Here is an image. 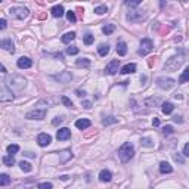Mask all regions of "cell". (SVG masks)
I'll use <instances>...</instances> for the list:
<instances>
[{
    "label": "cell",
    "mask_w": 189,
    "mask_h": 189,
    "mask_svg": "<svg viewBox=\"0 0 189 189\" xmlns=\"http://www.w3.org/2000/svg\"><path fill=\"white\" fill-rule=\"evenodd\" d=\"M53 188V185L49 183V182H45V183H40L39 186H37V189H52Z\"/></svg>",
    "instance_id": "cell-39"
},
{
    "label": "cell",
    "mask_w": 189,
    "mask_h": 189,
    "mask_svg": "<svg viewBox=\"0 0 189 189\" xmlns=\"http://www.w3.org/2000/svg\"><path fill=\"white\" fill-rule=\"evenodd\" d=\"M102 31H104V34L109 36V34H112L115 31V25H114V24H108V25H105V27L102 28Z\"/></svg>",
    "instance_id": "cell-29"
},
{
    "label": "cell",
    "mask_w": 189,
    "mask_h": 189,
    "mask_svg": "<svg viewBox=\"0 0 189 189\" xmlns=\"http://www.w3.org/2000/svg\"><path fill=\"white\" fill-rule=\"evenodd\" d=\"M6 24H7V22H6V19H5V18H2V19H0V30H5Z\"/></svg>",
    "instance_id": "cell-46"
},
{
    "label": "cell",
    "mask_w": 189,
    "mask_h": 189,
    "mask_svg": "<svg viewBox=\"0 0 189 189\" xmlns=\"http://www.w3.org/2000/svg\"><path fill=\"white\" fill-rule=\"evenodd\" d=\"M134 155V148H133V145L132 143H124L118 149V158H120V161L121 162H128L132 158H133Z\"/></svg>",
    "instance_id": "cell-1"
},
{
    "label": "cell",
    "mask_w": 189,
    "mask_h": 189,
    "mask_svg": "<svg viewBox=\"0 0 189 189\" xmlns=\"http://www.w3.org/2000/svg\"><path fill=\"white\" fill-rule=\"evenodd\" d=\"M67 18H68V21H70V22H75V21H77V18H75V13H74L72 11L67 12Z\"/></svg>",
    "instance_id": "cell-37"
},
{
    "label": "cell",
    "mask_w": 189,
    "mask_h": 189,
    "mask_svg": "<svg viewBox=\"0 0 189 189\" xmlns=\"http://www.w3.org/2000/svg\"><path fill=\"white\" fill-rule=\"evenodd\" d=\"M117 53L120 56H124L126 53H127V45L124 43V41H120L117 45Z\"/></svg>",
    "instance_id": "cell-22"
},
{
    "label": "cell",
    "mask_w": 189,
    "mask_h": 189,
    "mask_svg": "<svg viewBox=\"0 0 189 189\" xmlns=\"http://www.w3.org/2000/svg\"><path fill=\"white\" fill-rule=\"evenodd\" d=\"M24 155L28 157V158H36V154H33V152H25Z\"/></svg>",
    "instance_id": "cell-51"
},
{
    "label": "cell",
    "mask_w": 189,
    "mask_h": 189,
    "mask_svg": "<svg viewBox=\"0 0 189 189\" xmlns=\"http://www.w3.org/2000/svg\"><path fill=\"white\" fill-rule=\"evenodd\" d=\"M118 67H120V59H112L108 65H106L105 71L109 74V75H114L118 72Z\"/></svg>",
    "instance_id": "cell-9"
},
{
    "label": "cell",
    "mask_w": 189,
    "mask_h": 189,
    "mask_svg": "<svg viewBox=\"0 0 189 189\" xmlns=\"http://www.w3.org/2000/svg\"><path fill=\"white\" fill-rule=\"evenodd\" d=\"M17 65H18V68H21V70H27V68H30L33 65V61H31L30 58H27V56H22V58L18 59Z\"/></svg>",
    "instance_id": "cell-13"
},
{
    "label": "cell",
    "mask_w": 189,
    "mask_h": 189,
    "mask_svg": "<svg viewBox=\"0 0 189 189\" xmlns=\"http://www.w3.org/2000/svg\"><path fill=\"white\" fill-rule=\"evenodd\" d=\"M182 64H183V56L177 55V56H173V58H170V59L166 62L164 68H166L167 71H177V68L180 67Z\"/></svg>",
    "instance_id": "cell-3"
},
{
    "label": "cell",
    "mask_w": 189,
    "mask_h": 189,
    "mask_svg": "<svg viewBox=\"0 0 189 189\" xmlns=\"http://www.w3.org/2000/svg\"><path fill=\"white\" fill-rule=\"evenodd\" d=\"M99 179H100V182H111V179H112L111 172L109 170H102L99 173Z\"/></svg>",
    "instance_id": "cell-16"
},
{
    "label": "cell",
    "mask_w": 189,
    "mask_h": 189,
    "mask_svg": "<svg viewBox=\"0 0 189 189\" xmlns=\"http://www.w3.org/2000/svg\"><path fill=\"white\" fill-rule=\"evenodd\" d=\"M75 39V33L74 31H71V33H67V34H64L62 36V43H65V45H68V43H71L72 40Z\"/></svg>",
    "instance_id": "cell-21"
},
{
    "label": "cell",
    "mask_w": 189,
    "mask_h": 189,
    "mask_svg": "<svg viewBox=\"0 0 189 189\" xmlns=\"http://www.w3.org/2000/svg\"><path fill=\"white\" fill-rule=\"evenodd\" d=\"M98 52H99L100 56H106L109 53V46L105 45V43H102V45H99V47H98Z\"/></svg>",
    "instance_id": "cell-25"
},
{
    "label": "cell",
    "mask_w": 189,
    "mask_h": 189,
    "mask_svg": "<svg viewBox=\"0 0 189 189\" xmlns=\"http://www.w3.org/2000/svg\"><path fill=\"white\" fill-rule=\"evenodd\" d=\"M9 183H11V177L7 174H2L0 176V185L2 186H6V185H9Z\"/></svg>",
    "instance_id": "cell-31"
},
{
    "label": "cell",
    "mask_w": 189,
    "mask_h": 189,
    "mask_svg": "<svg viewBox=\"0 0 189 189\" xmlns=\"http://www.w3.org/2000/svg\"><path fill=\"white\" fill-rule=\"evenodd\" d=\"M56 138H58V140H68L70 138H71V130L67 127H62L58 130V133H56Z\"/></svg>",
    "instance_id": "cell-11"
},
{
    "label": "cell",
    "mask_w": 189,
    "mask_h": 189,
    "mask_svg": "<svg viewBox=\"0 0 189 189\" xmlns=\"http://www.w3.org/2000/svg\"><path fill=\"white\" fill-rule=\"evenodd\" d=\"M62 121H64V118L62 117H55L53 120H52V124H53V126H59Z\"/></svg>",
    "instance_id": "cell-43"
},
{
    "label": "cell",
    "mask_w": 189,
    "mask_h": 189,
    "mask_svg": "<svg viewBox=\"0 0 189 189\" xmlns=\"http://www.w3.org/2000/svg\"><path fill=\"white\" fill-rule=\"evenodd\" d=\"M75 126H77V128H80V130H84V128H89L90 126H92V123H90V120H87V118H80V120L75 121Z\"/></svg>",
    "instance_id": "cell-15"
},
{
    "label": "cell",
    "mask_w": 189,
    "mask_h": 189,
    "mask_svg": "<svg viewBox=\"0 0 189 189\" xmlns=\"http://www.w3.org/2000/svg\"><path fill=\"white\" fill-rule=\"evenodd\" d=\"M183 154H185V157H189V143L185 145V148H183Z\"/></svg>",
    "instance_id": "cell-47"
},
{
    "label": "cell",
    "mask_w": 189,
    "mask_h": 189,
    "mask_svg": "<svg viewBox=\"0 0 189 189\" xmlns=\"http://www.w3.org/2000/svg\"><path fill=\"white\" fill-rule=\"evenodd\" d=\"M70 158H72V154H71V151H68V149H65V151H62L61 154H59V161L64 164V162H67Z\"/></svg>",
    "instance_id": "cell-18"
},
{
    "label": "cell",
    "mask_w": 189,
    "mask_h": 189,
    "mask_svg": "<svg viewBox=\"0 0 189 189\" xmlns=\"http://www.w3.org/2000/svg\"><path fill=\"white\" fill-rule=\"evenodd\" d=\"M46 114H47L46 109H34V111L27 112L25 118H28V120H43L46 117Z\"/></svg>",
    "instance_id": "cell-6"
},
{
    "label": "cell",
    "mask_w": 189,
    "mask_h": 189,
    "mask_svg": "<svg viewBox=\"0 0 189 189\" xmlns=\"http://www.w3.org/2000/svg\"><path fill=\"white\" fill-rule=\"evenodd\" d=\"M140 5V0H133V2H126V6H128V7H136V6Z\"/></svg>",
    "instance_id": "cell-40"
},
{
    "label": "cell",
    "mask_w": 189,
    "mask_h": 189,
    "mask_svg": "<svg viewBox=\"0 0 189 189\" xmlns=\"http://www.w3.org/2000/svg\"><path fill=\"white\" fill-rule=\"evenodd\" d=\"M127 19L130 22H139L142 19H145V13H142L140 11H133L127 13Z\"/></svg>",
    "instance_id": "cell-10"
},
{
    "label": "cell",
    "mask_w": 189,
    "mask_h": 189,
    "mask_svg": "<svg viewBox=\"0 0 189 189\" xmlns=\"http://www.w3.org/2000/svg\"><path fill=\"white\" fill-rule=\"evenodd\" d=\"M189 81V67L185 70L183 72H182V75L179 77V83L180 84H183V83H188Z\"/></svg>",
    "instance_id": "cell-26"
},
{
    "label": "cell",
    "mask_w": 189,
    "mask_h": 189,
    "mask_svg": "<svg viewBox=\"0 0 189 189\" xmlns=\"http://www.w3.org/2000/svg\"><path fill=\"white\" fill-rule=\"evenodd\" d=\"M0 46L3 47L5 50H7V52H11V53H13L15 52V45H13V41H12L11 39H5L2 40V43H0Z\"/></svg>",
    "instance_id": "cell-14"
},
{
    "label": "cell",
    "mask_w": 189,
    "mask_h": 189,
    "mask_svg": "<svg viewBox=\"0 0 189 189\" xmlns=\"http://www.w3.org/2000/svg\"><path fill=\"white\" fill-rule=\"evenodd\" d=\"M2 72H3V74H6V72H7V71H6V68H5V65H2Z\"/></svg>",
    "instance_id": "cell-53"
},
{
    "label": "cell",
    "mask_w": 189,
    "mask_h": 189,
    "mask_svg": "<svg viewBox=\"0 0 189 189\" xmlns=\"http://www.w3.org/2000/svg\"><path fill=\"white\" fill-rule=\"evenodd\" d=\"M52 15H53V17L55 18H61L62 15H64V7H62L61 5H58V6H53V7H52Z\"/></svg>",
    "instance_id": "cell-19"
},
{
    "label": "cell",
    "mask_w": 189,
    "mask_h": 189,
    "mask_svg": "<svg viewBox=\"0 0 189 189\" xmlns=\"http://www.w3.org/2000/svg\"><path fill=\"white\" fill-rule=\"evenodd\" d=\"M18 151H19V146H18V145H9V146H7V152H9V155H15Z\"/></svg>",
    "instance_id": "cell-32"
},
{
    "label": "cell",
    "mask_w": 189,
    "mask_h": 189,
    "mask_svg": "<svg viewBox=\"0 0 189 189\" xmlns=\"http://www.w3.org/2000/svg\"><path fill=\"white\" fill-rule=\"evenodd\" d=\"M19 167H21V170H22V172H25V173H30L31 170H33V166H31L30 162L24 161V160L19 162Z\"/></svg>",
    "instance_id": "cell-28"
},
{
    "label": "cell",
    "mask_w": 189,
    "mask_h": 189,
    "mask_svg": "<svg viewBox=\"0 0 189 189\" xmlns=\"http://www.w3.org/2000/svg\"><path fill=\"white\" fill-rule=\"evenodd\" d=\"M77 67L89 68V67H90V61L87 59V58H81V59H77Z\"/></svg>",
    "instance_id": "cell-30"
},
{
    "label": "cell",
    "mask_w": 189,
    "mask_h": 189,
    "mask_svg": "<svg viewBox=\"0 0 189 189\" xmlns=\"http://www.w3.org/2000/svg\"><path fill=\"white\" fill-rule=\"evenodd\" d=\"M140 143L143 145V146H152V142H151V139H148V138H143V139L140 140Z\"/></svg>",
    "instance_id": "cell-42"
},
{
    "label": "cell",
    "mask_w": 189,
    "mask_h": 189,
    "mask_svg": "<svg viewBox=\"0 0 189 189\" xmlns=\"http://www.w3.org/2000/svg\"><path fill=\"white\" fill-rule=\"evenodd\" d=\"M160 172H161V173H164V174H166V173H172V172H173V167L170 166L168 162L162 161L161 164H160Z\"/></svg>",
    "instance_id": "cell-24"
},
{
    "label": "cell",
    "mask_w": 189,
    "mask_h": 189,
    "mask_svg": "<svg viewBox=\"0 0 189 189\" xmlns=\"http://www.w3.org/2000/svg\"><path fill=\"white\" fill-rule=\"evenodd\" d=\"M9 87H15V89H22L24 86H25V80H24L22 77H18V75H15L13 78H11L9 80V83H6Z\"/></svg>",
    "instance_id": "cell-7"
},
{
    "label": "cell",
    "mask_w": 189,
    "mask_h": 189,
    "mask_svg": "<svg viewBox=\"0 0 189 189\" xmlns=\"http://www.w3.org/2000/svg\"><path fill=\"white\" fill-rule=\"evenodd\" d=\"M174 160H176L177 162H180V164H183V158L179 155V154H176V155H174Z\"/></svg>",
    "instance_id": "cell-48"
},
{
    "label": "cell",
    "mask_w": 189,
    "mask_h": 189,
    "mask_svg": "<svg viewBox=\"0 0 189 189\" xmlns=\"http://www.w3.org/2000/svg\"><path fill=\"white\" fill-rule=\"evenodd\" d=\"M172 133H173L172 126H166V127L162 128V134H164V136H168V134H172Z\"/></svg>",
    "instance_id": "cell-41"
},
{
    "label": "cell",
    "mask_w": 189,
    "mask_h": 189,
    "mask_svg": "<svg viewBox=\"0 0 189 189\" xmlns=\"http://www.w3.org/2000/svg\"><path fill=\"white\" fill-rule=\"evenodd\" d=\"M174 84H176V81H174L173 78H168V77L157 78V86H158L160 89H162V90L172 89V87H174Z\"/></svg>",
    "instance_id": "cell-4"
},
{
    "label": "cell",
    "mask_w": 189,
    "mask_h": 189,
    "mask_svg": "<svg viewBox=\"0 0 189 189\" xmlns=\"http://www.w3.org/2000/svg\"><path fill=\"white\" fill-rule=\"evenodd\" d=\"M53 78H55L56 81H59V83H70L72 78V74L70 71H62L59 72V74H56V75H53Z\"/></svg>",
    "instance_id": "cell-8"
},
{
    "label": "cell",
    "mask_w": 189,
    "mask_h": 189,
    "mask_svg": "<svg viewBox=\"0 0 189 189\" xmlns=\"http://www.w3.org/2000/svg\"><path fill=\"white\" fill-rule=\"evenodd\" d=\"M173 120H174V121H179V123H182V118H180V117H177V115H174V117H173Z\"/></svg>",
    "instance_id": "cell-52"
},
{
    "label": "cell",
    "mask_w": 189,
    "mask_h": 189,
    "mask_svg": "<svg viewBox=\"0 0 189 189\" xmlns=\"http://www.w3.org/2000/svg\"><path fill=\"white\" fill-rule=\"evenodd\" d=\"M118 120L115 117H108V118H105V120H104V126H109V124H114V123H117Z\"/></svg>",
    "instance_id": "cell-35"
},
{
    "label": "cell",
    "mask_w": 189,
    "mask_h": 189,
    "mask_svg": "<svg viewBox=\"0 0 189 189\" xmlns=\"http://www.w3.org/2000/svg\"><path fill=\"white\" fill-rule=\"evenodd\" d=\"M2 161H3V164L5 166H13L15 164V158H13V155H5L3 158H2Z\"/></svg>",
    "instance_id": "cell-27"
},
{
    "label": "cell",
    "mask_w": 189,
    "mask_h": 189,
    "mask_svg": "<svg viewBox=\"0 0 189 189\" xmlns=\"http://www.w3.org/2000/svg\"><path fill=\"white\" fill-rule=\"evenodd\" d=\"M108 12V7L106 6H98V7H94V13H98V15H104Z\"/></svg>",
    "instance_id": "cell-33"
},
{
    "label": "cell",
    "mask_w": 189,
    "mask_h": 189,
    "mask_svg": "<svg viewBox=\"0 0 189 189\" xmlns=\"http://www.w3.org/2000/svg\"><path fill=\"white\" fill-rule=\"evenodd\" d=\"M81 105H83L86 109H90V108H92V102H90V100H83Z\"/></svg>",
    "instance_id": "cell-45"
},
{
    "label": "cell",
    "mask_w": 189,
    "mask_h": 189,
    "mask_svg": "<svg viewBox=\"0 0 189 189\" xmlns=\"http://www.w3.org/2000/svg\"><path fill=\"white\" fill-rule=\"evenodd\" d=\"M37 142H39L40 146H47V145H50V142H52V136L47 133H40L39 136H37Z\"/></svg>",
    "instance_id": "cell-12"
},
{
    "label": "cell",
    "mask_w": 189,
    "mask_h": 189,
    "mask_svg": "<svg viewBox=\"0 0 189 189\" xmlns=\"http://www.w3.org/2000/svg\"><path fill=\"white\" fill-rule=\"evenodd\" d=\"M93 40H94V37L92 36L90 33H87L86 36H84V45H87V46H90L92 43H93Z\"/></svg>",
    "instance_id": "cell-34"
},
{
    "label": "cell",
    "mask_w": 189,
    "mask_h": 189,
    "mask_svg": "<svg viewBox=\"0 0 189 189\" xmlns=\"http://www.w3.org/2000/svg\"><path fill=\"white\" fill-rule=\"evenodd\" d=\"M62 104H64L65 106H68V108H72V106H74V104H72L71 100L68 99L67 96H62Z\"/></svg>",
    "instance_id": "cell-38"
},
{
    "label": "cell",
    "mask_w": 189,
    "mask_h": 189,
    "mask_svg": "<svg viewBox=\"0 0 189 189\" xmlns=\"http://www.w3.org/2000/svg\"><path fill=\"white\" fill-rule=\"evenodd\" d=\"M173 109H174V106H173L172 102H164V104H162V112H164L166 115L172 114Z\"/></svg>",
    "instance_id": "cell-23"
},
{
    "label": "cell",
    "mask_w": 189,
    "mask_h": 189,
    "mask_svg": "<svg viewBox=\"0 0 189 189\" xmlns=\"http://www.w3.org/2000/svg\"><path fill=\"white\" fill-rule=\"evenodd\" d=\"M75 94L81 98V96H84V94H86V92H84V90H75Z\"/></svg>",
    "instance_id": "cell-49"
},
{
    "label": "cell",
    "mask_w": 189,
    "mask_h": 189,
    "mask_svg": "<svg viewBox=\"0 0 189 189\" xmlns=\"http://www.w3.org/2000/svg\"><path fill=\"white\" fill-rule=\"evenodd\" d=\"M120 72L121 74H133V72H136V65L134 64H127L120 70Z\"/></svg>",
    "instance_id": "cell-17"
},
{
    "label": "cell",
    "mask_w": 189,
    "mask_h": 189,
    "mask_svg": "<svg viewBox=\"0 0 189 189\" xmlns=\"http://www.w3.org/2000/svg\"><path fill=\"white\" fill-rule=\"evenodd\" d=\"M152 47H154L152 40H151V39H142V41H140L139 55L145 56V55H148V53H151V52H152Z\"/></svg>",
    "instance_id": "cell-5"
},
{
    "label": "cell",
    "mask_w": 189,
    "mask_h": 189,
    "mask_svg": "<svg viewBox=\"0 0 189 189\" xmlns=\"http://www.w3.org/2000/svg\"><path fill=\"white\" fill-rule=\"evenodd\" d=\"M152 124H154V127H158V126H160V120H158V118H154V120H152Z\"/></svg>",
    "instance_id": "cell-50"
},
{
    "label": "cell",
    "mask_w": 189,
    "mask_h": 189,
    "mask_svg": "<svg viewBox=\"0 0 189 189\" xmlns=\"http://www.w3.org/2000/svg\"><path fill=\"white\" fill-rule=\"evenodd\" d=\"M0 100H2V102H6V100H13V94L9 93V92L6 90V87H3V89H2V96H0Z\"/></svg>",
    "instance_id": "cell-20"
},
{
    "label": "cell",
    "mask_w": 189,
    "mask_h": 189,
    "mask_svg": "<svg viewBox=\"0 0 189 189\" xmlns=\"http://www.w3.org/2000/svg\"><path fill=\"white\" fill-rule=\"evenodd\" d=\"M7 13L13 19H24V18L28 17L30 11H28L27 7H24V6H15V7H11Z\"/></svg>",
    "instance_id": "cell-2"
},
{
    "label": "cell",
    "mask_w": 189,
    "mask_h": 189,
    "mask_svg": "<svg viewBox=\"0 0 189 189\" xmlns=\"http://www.w3.org/2000/svg\"><path fill=\"white\" fill-rule=\"evenodd\" d=\"M67 53H68V55H77V53H78V47H77V46H70V47H67Z\"/></svg>",
    "instance_id": "cell-36"
},
{
    "label": "cell",
    "mask_w": 189,
    "mask_h": 189,
    "mask_svg": "<svg viewBox=\"0 0 189 189\" xmlns=\"http://www.w3.org/2000/svg\"><path fill=\"white\" fill-rule=\"evenodd\" d=\"M160 102H161L160 99H146V100H145V104H146V105H152V104L155 105V104H160Z\"/></svg>",
    "instance_id": "cell-44"
}]
</instances>
